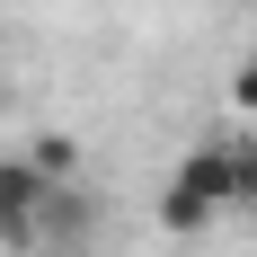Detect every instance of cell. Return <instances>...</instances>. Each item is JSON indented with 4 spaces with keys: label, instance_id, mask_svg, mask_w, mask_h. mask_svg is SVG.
Instances as JSON below:
<instances>
[{
    "label": "cell",
    "instance_id": "6da1fadb",
    "mask_svg": "<svg viewBox=\"0 0 257 257\" xmlns=\"http://www.w3.org/2000/svg\"><path fill=\"white\" fill-rule=\"evenodd\" d=\"M231 213V142H195V151L178 160V178L160 186V222L178 239H195V231H213Z\"/></svg>",
    "mask_w": 257,
    "mask_h": 257
},
{
    "label": "cell",
    "instance_id": "7a4b0ae2",
    "mask_svg": "<svg viewBox=\"0 0 257 257\" xmlns=\"http://www.w3.org/2000/svg\"><path fill=\"white\" fill-rule=\"evenodd\" d=\"M53 169L36 151H9L0 160V239H9V248H36V239H45V222H53Z\"/></svg>",
    "mask_w": 257,
    "mask_h": 257
},
{
    "label": "cell",
    "instance_id": "3957f363",
    "mask_svg": "<svg viewBox=\"0 0 257 257\" xmlns=\"http://www.w3.org/2000/svg\"><path fill=\"white\" fill-rule=\"evenodd\" d=\"M257 204V142H231V213Z\"/></svg>",
    "mask_w": 257,
    "mask_h": 257
},
{
    "label": "cell",
    "instance_id": "277c9868",
    "mask_svg": "<svg viewBox=\"0 0 257 257\" xmlns=\"http://www.w3.org/2000/svg\"><path fill=\"white\" fill-rule=\"evenodd\" d=\"M231 98H239V106L257 115V62H239V71H231Z\"/></svg>",
    "mask_w": 257,
    "mask_h": 257
}]
</instances>
